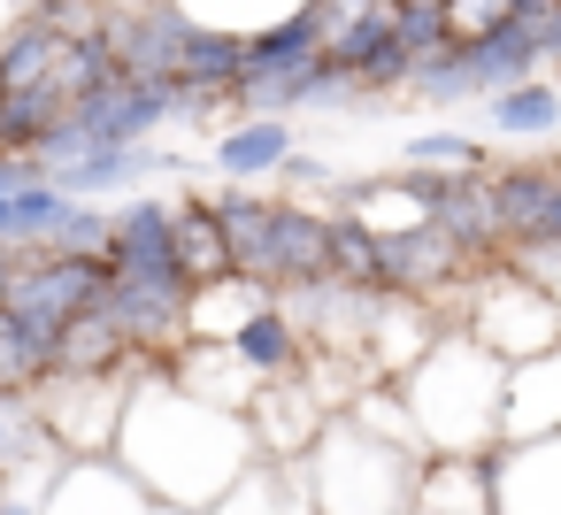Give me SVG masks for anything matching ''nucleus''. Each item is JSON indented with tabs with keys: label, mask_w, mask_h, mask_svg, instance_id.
Returning a JSON list of instances; mask_svg holds the SVG:
<instances>
[{
	"label": "nucleus",
	"mask_w": 561,
	"mask_h": 515,
	"mask_svg": "<svg viewBox=\"0 0 561 515\" xmlns=\"http://www.w3.org/2000/svg\"><path fill=\"white\" fill-rule=\"evenodd\" d=\"M116 461L178 515H208L254 461V423L231 415V408H208L201 392H185L162 362L139 369L131 385V408H124V431H116Z\"/></svg>",
	"instance_id": "f257e3e1"
},
{
	"label": "nucleus",
	"mask_w": 561,
	"mask_h": 515,
	"mask_svg": "<svg viewBox=\"0 0 561 515\" xmlns=\"http://www.w3.org/2000/svg\"><path fill=\"white\" fill-rule=\"evenodd\" d=\"M400 400L415 415L423 461L454 454V461H492L507 438V362H492L461 323L400 377Z\"/></svg>",
	"instance_id": "f03ea898"
},
{
	"label": "nucleus",
	"mask_w": 561,
	"mask_h": 515,
	"mask_svg": "<svg viewBox=\"0 0 561 515\" xmlns=\"http://www.w3.org/2000/svg\"><path fill=\"white\" fill-rule=\"evenodd\" d=\"M415 469H423V454L369 438L354 415H339L300 454V484H308V507L316 515H408Z\"/></svg>",
	"instance_id": "7ed1b4c3"
},
{
	"label": "nucleus",
	"mask_w": 561,
	"mask_h": 515,
	"mask_svg": "<svg viewBox=\"0 0 561 515\" xmlns=\"http://www.w3.org/2000/svg\"><path fill=\"white\" fill-rule=\"evenodd\" d=\"M461 331L492 354V362H538V354H553L561 346V308L530 285V277H515L507 262H492L477 285H469V300H461Z\"/></svg>",
	"instance_id": "20e7f679"
},
{
	"label": "nucleus",
	"mask_w": 561,
	"mask_h": 515,
	"mask_svg": "<svg viewBox=\"0 0 561 515\" xmlns=\"http://www.w3.org/2000/svg\"><path fill=\"white\" fill-rule=\"evenodd\" d=\"M39 515H178V507H162L124 461H62Z\"/></svg>",
	"instance_id": "39448f33"
},
{
	"label": "nucleus",
	"mask_w": 561,
	"mask_h": 515,
	"mask_svg": "<svg viewBox=\"0 0 561 515\" xmlns=\"http://www.w3.org/2000/svg\"><path fill=\"white\" fill-rule=\"evenodd\" d=\"M178 24L201 32V39H224V47H262L293 24H308L316 0H170Z\"/></svg>",
	"instance_id": "423d86ee"
},
{
	"label": "nucleus",
	"mask_w": 561,
	"mask_h": 515,
	"mask_svg": "<svg viewBox=\"0 0 561 515\" xmlns=\"http://www.w3.org/2000/svg\"><path fill=\"white\" fill-rule=\"evenodd\" d=\"M170 270L185 277V293H208V285L239 277V254H231V231H224L216 201H178L170 208Z\"/></svg>",
	"instance_id": "0eeeda50"
},
{
	"label": "nucleus",
	"mask_w": 561,
	"mask_h": 515,
	"mask_svg": "<svg viewBox=\"0 0 561 515\" xmlns=\"http://www.w3.org/2000/svg\"><path fill=\"white\" fill-rule=\"evenodd\" d=\"M492 507L500 515H561V438L500 446L492 454Z\"/></svg>",
	"instance_id": "6e6552de"
},
{
	"label": "nucleus",
	"mask_w": 561,
	"mask_h": 515,
	"mask_svg": "<svg viewBox=\"0 0 561 515\" xmlns=\"http://www.w3.org/2000/svg\"><path fill=\"white\" fill-rule=\"evenodd\" d=\"M530 438H561V346L507 369V438L500 446H530Z\"/></svg>",
	"instance_id": "1a4fd4ad"
},
{
	"label": "nucleus",
	"mask_w": 561,
	"mask_h": 515,
	"mask_svg": "<svg viewBox=\"0 0 561 515\" xmlns=\"http://www.w3.org/2000/svg\"><path fill=\"white\" fill-rule=\"evenodd\" d=\"M408 515H500V507H492V461H454V454H431V461L415 469Z\"/></svg>",
	"instance_id": "9d476101"
},
{
	"label": "nucleus",
	"mask_w": 561,
	"mask_h": 515,
	"mask_svg": "<svg viewBox=\"0 0 561 515\" xmlns=\"http://www.w3.org/2000/svg\"><path fill=\"white\" fill-rule=\"evenodd\" d=\"M216 170H224V178L293 170V124H285V116H239V124L216 139Z\"/></svg>",
	"instance_id": "9b49d317"
},
{
	"label": "nucleus",
	"mask_w": 561,
	"mask_h": 515,
	"mask_svg": "<svg viewBox=\"0 0 561 515\" xmlns=\"http://www.w3.org/2000/svg\"><path fill=\"white\" fill-rule=\"evenodd\" d=\"M208 515H316L308 507V484H300V461H254Z\"/></svg>",
	"instance_id": "f8f14e48"
},
{
	"label": "nucleus",
	"mask_w": 561,
	"mask_h": 515,
	"mask_svg": "<svg viewBox=\"0 0 561 515\" xmlns=\"http://www.w3.org/2000/svg\"><path fill=\"white\" fill-rule=\"evenodd\" d=\"M561 124V93L546 85V78H530V85H515V93H500V101H484V131H500V139H523V131H553Z\"/></svg>",
	"instance_id": "ddd939ff"
},
{
	"label": "nucleus",
	"mask_w": 561,
	"mask_h": 515,
	"mask_svg": "<svg viewBox=\"0 0 561 515\" xmlns=\"http://www.w3.org/2000/svg\"><path fill=\"white\" fill-rule=\"evenodd\" d=\"M500 262H507L515 277H530V285H538V293L561 308V239H515Z\"/></svg>",
	"instance_id": "4468645a"
},
{
	"label": "nucleus",
	"mask_w": 561,
	"mask_h": 515,
	"mask_svg": "<svg viewBox=\"0 0 561 515\" xmlns=\"http://www.w3.org/2000/svg\"><path fill=\"white\" fill-rule=\"evenodd\" d=\"M32 9H39V0H0V47L24 32V16H32Z\"/></svg>",
	"instance_id": "2eb2a0df"
},
{
	"label": "nucleus",
	"mask_w": 561,
	"mask_h": 515,
	"mask_svg": "<svg viewBox=\"0 0 561 515\" xmlns=\"http://www.w3.org/2000/svg\"><path fill=\"white\" fill-rule=\"evenodd\" d=\"M553 9H561V0H553Z\"/></svg>",
	"instance_id": "dca6fc26"
}]
</instances>
